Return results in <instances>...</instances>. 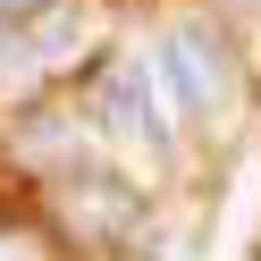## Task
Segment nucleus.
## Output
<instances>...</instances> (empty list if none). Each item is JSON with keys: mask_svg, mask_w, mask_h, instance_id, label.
Wrapping results in <instances>:
<instances>
[{"mask_svg": "<svg viewBox=\"0 0 261 261\" xmlns=\"http://www.w3.org/2000/svg\"><path fill=\"white\" fill-rule=\"evenodd\" d=\"M152 76H160V93H169L177 118H227V110H236V68H227V42L211 34V25H194V17L160 34Z\"/></svg>", "mask_w": 261, "mask_h": 261, "instance_id": "1", "label": "nucleus"}, {"mask_svg": "<svg viewBox=\"0 0 261 261\" xmlns=\"http://www.w3.org/2000/svg\"><path fill=\"white\" fill-rule=\"evenodd\" d=\"M169 93H160V76H152V51L143 59H126V68H110L101 85H93V126H101L118 152H152V160H169Z\"/></svg>", "mask_w": 261, "mask_h": 261, "instance_id": "2", "label": "nucleus"}, {"mask_svg": "<svg viewBox=\"0 0 261 261\" xmlns=\"http://www.w3.org/2000/svg\"><path fill=\"white\" fill-rule=\"evenodd\" d=\"M59 202H68V219L85 236H135V219H143V194L126 177H110V169H76Z\"/></svg>", "mask_w": 261, "mask_h": 261, "instance_id": "3", "label": "nucleus"}, {"mask_svg": "<svg viewBox=\"0 0 261 261\" xmlns=\"http://www.w3.org/2000/svg\"><path fill=\"white\" fill-rule=\"evenodd\" d=\"M85 34H93V17L76 9V0H51L42 17L17 25V42H25V59H34V68H68V59L85 51Z\"/></svg>", "mask_w": 261, "mask_h": 261, "instance_id": "4", "label": "nucleus"}, {"mask_svg": "<svg viewBox=\"0 0 261 261\" xmlns=\"http://www.w3.org/2000/svg\"><path fill=\"white\" fill-rule=\"evenodd\" d=\"M42 9H51V0H0V34H17V25L42 17Z\"/></svg>", "mask_w": 261, "mask_h": 261, "instance_id": "5", "label": "nucleus"}]
</instances>
